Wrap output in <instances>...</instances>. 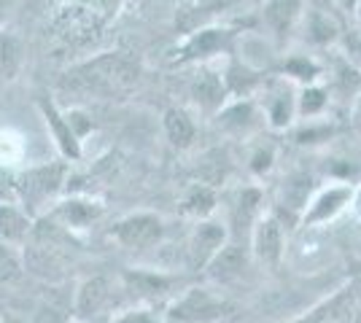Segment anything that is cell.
<instances>
[{
	"label": "cell",
	"mask_w": 361,
	"mask_h": 323,
	"mask_svg": "<svg viewBox=\"0 0 361 323\" xmlns=\"http://www.w3.org/2000/svg\"><path fill=\"white\" fill-rule=\"evenodd\" d=\"M135 60H130L121 51H111V54H100L90 62L75 65L73 70H68L62 84H68L75 92H92V94H116L121 89H130L137 81Z\"/></svg>",
	"instance_id": "cell-1"
},
{
	"label": "cell",
	"mask_w": 361,
	"mask_h": 323,
	"mask_svg": "<svg viewBox=\"0 0 361 323\" xmlns=\"http://www.w3.org/2000/svg\"><path fill=\"white\" fill-rule=\"evenodd\" d=\"M121 0H71L60 14V30L65 38H94L97 30L116 14Z\"/></svg>",
	"instance_id": "cell-2"
},
{
	"label": "cell",
	"mask_w": 361,
	"mask_h": 323,
	"mask_svg": "<svg viewBox=\"0 0 361 323\" xmlns=\"http://www.w3.org/2000/svg\"><path fill=\"white\" fill-rule=\"evenodd\" d=\"M65 184V165H44L30 172H25L14 184L16 197L25 202V213L35 210L51 200Z\"/></svg>",
	"instance_id": "cell-3"
},
{
	"label": "cell",
	"mask_w": 361,
	"mask_h": 323,
	"mask_svg": "<svg viewBox=\"0 0 361 323\" xmlns=\"http://www.w3.org/2000/svg\"><path fill=\"white\" fill-rule=\"evenodd\" d=\"M224 312V302L205 289H189L170 305L167 318L173 323H211Z\"/></svg>",
	"instance_id": "cell-4"
},
{
	"label": "cell",
	"mask_w": 361,
	"mask_h": 323,
	"mask_svg": "<svg viewBox=\"0 0 361 323\" xmlns=\"http://www.w3.org/2000/svg\"><path fill=\"white\" fill-rule=\"evenodd\" d=\"M111 234H114V240L119 246L133 248V251H143V248H151L154 243H159V237H162V218L154 213H133L127 215V218H121Z\"/></svg>",
	"instance_id": "cell-5"
},
{
	"label": "cell",
	"mask_w": 361,
	"mask_h": 323,
	"mask_svg": "<svg viewBox=\"0 0 361 323\" xmlns=\"http://www.w3.org/2000/svg\"><path fill=\"white\" fill-rule=\"evenodd\" d=\"M224 237L226 234L219 224L202 221V224L197 227L195 234H192V243H189V267H192V270L208 267V262L224 248Z\"/></svg>",
	"instance_id": "cell-6"
},
{
	"label": "cell",
	"mask_w": 361,
	"mask_h": 323,
	"mask_svg": "<svg viewBox=\"0 0 361 323\" xmlns=\"http://www.w3.org/2000/svg\"><path fill=\"white\" fill-rule=\"evenodd\" d=\"M108 299H111V283H108V277L103 275H92L87 277L81 286H78V291H75V315H78V321H90L92 315H97L100 310L108 305Z\"/></svg>",
	"instance_id": "cell-7"
},
{
	"label": "cell",
	"mask_w": 361,
	"mask_h": 323,
	"mask_svg": "<svg viewBox=\"0 0 361 323\" xmlns=\"http://www.w3.org/2000/svg\"><path fill=\"white\" fill-rule=\"evenodd\" d=\"M256 259L267 267H275L283 256V224L278 218H264L256 224L254 232Z\"/></svg>",
	"instance_id": "cell-8"
},
{
	"label": "cell",
	"mask_w": 361,
	"mask_h": 323,
	"mask_svg": "<svg viewBox=\"0 0 361 323\" xmlns=\"http://www.w3.org/2000/svg\"><path fill=\"white\" fill-rule=\"evenodd\" d=\"M38 106H41V113H44L46 124H49V129H51V135H54V143H57L60 154L65 156V159H78V156H81V143H78V138L73 135V129H71V124L65 119V113H60L57 106H54L49 97H41Z\"/></svg>",
	"instance_id": "cell-9"
},
{
	"label": "cell",
	"mask_w": 361,
	"mask_h": 323,
	"mask_svg": "<svg viewBox=\"0 0 361 323\" xmlns=\"http://www.w3.org/2000/svg\"><path fill=\"white\" fill-rule=\"evenodd\" d=\"M103 215V205L92 200H65L54 208V213L49 215L51 221H62L65 229H87L92 221H97Z\"/></svg>",
	"instance_id": "cell-10"
},
{
	"label": "cell",
	"mask_w": 361,
	"mask_h": 323,
	"mask_svg": "<svg viewBox=\"0 0 361 323\" xmlns=\"http://www.w3.org/2000/svg\"><path fill=\"white\" fill-rule=\"evenodd\" d=\"M32 232V218L22 208H16L11 202H0V243L14 246L27 240Z\"/></svg>",
	"instance_id": "cell-11"
},
{
	"label": "cell",
	"mask_w": 361,
	"mask_h": 323,
	"mask_svg": "<svg viewBox=\"0 0 361 323\" xmlns=\"http://www.w3.org/2000/svg\"><path fill=\"white\" fill-rule=\"evenodd\" d=\"M25 57V46L19 35L11 30H0V84H11L19 76Z\"/></svg>",
	"instance_id": "cell-12"
},
{
	"label": "cell",
	"mask_w": 361,
	"mask_h": 323,
	"mask_svg": "<svg viewBox=\"0 0 361 323\" xmlns=\"http://www.w3.org/2000/svg\"><path fill=\"white\" fill-rule=\"evenodd\" d=\"M124 283L130 291H135L137 296H146V299H157V296H165L173 286V277L159 275V272H143V270H127L124 272Z\"/></svg>",
	"instance_id": "cell-13"
},
{
	"label": "cell",
	"mask_w": 361,
	"mask_h": 323,
	"mask_svg": "<svg viewBox=\"0 0 361 323\" xmlns=\"http://www.w3.org/2000/svg\"><path fill=\"white\" fill-rule=\"evenodd\" d=\"M245 267V253L240 246H224L211 262H208V275L213 280H232L238 277Z\"/></svg>",
	"instance_id": "cell-14"
},
{
	"label": "cell",
	"mask_w": 361,
	"mask_h": 323,
	"mask_svg": "<svg viewBox=\"0 0 361 323\" xmlns=\"http://www.w3.org/2000/svg\"><path fill=\"white\" fill-rule=\"evenodd\" d=\"M348 200H350V189H331L324 197H318V202L310 208V213H305V221H307V224L326 221V218H331Z\"/></svg>",
	"instance_id": "cell-15"
},
{
	"label": "cell",
	"mask_w": 361,
	"mask_h": 323,
	"mask_svg": "<svg viewBox=\"0 0 361 323\" xmlns=\"http://www.w3.org/2000/svg\"><path fill=\"white\" fill-rule=\"evenodd\" d=\"M165 129H167V138L173 140V146H189L192 138H195V127L189 122V116L183 113V110H176V108H170L165 113Z\"/></svg>",
	"instance_id": "cell-16"
},
{
	"label": "cell",
	"mask_w": 361,
	"mask_h": 323,
	"mask_svg": "<svg viewBox=\"0 0 361 323\" xmlns=\"http://www.w3.org/2000/svg\"><path fill=\"white\" fill-rule=\"evenodd\" d=\"M192 94H195V100L200 106L213 110L221 103V81L213 73H200L195 78V84H192Z\"/></svg>",
	"instance_id": "cell-17"
},
{
	"label": "cell",
	"mask_w": 361,
	"mask_h": 323,
	"mask_svg": "<svg viewBox=\"0 0 361 323\" xmlns=\"http://www.w3.org/2000/svg\"><path fill=\"white\" fill-rule=\"evenodd\" d=\"M216 208V194H213L208 186H195L189 189V194L183 197V213L197 215V218H205Z\"/></svg>",
	"instance_id": "cell-18"
},
{
	"label": "cell",
	"mask_w": 361,
	"mask_h": 323,
	"mask_svg": "<svg viewBox=\"0 0 361 323\" xmlns=\"http://www.w3.org/2000/svg\"><path fill=\"white\" fill-rule=\"evenodd\" d=\"M297 11H300V0H272L270 8H267V19L278 32H286Z\"/></svg>",
	"instance_id": "cell-19"
},
{
	"label": "cell",
	"mask_w": 361,
	"mask_h": 323,
	"mask_svg": "<svg viewBox=\"0 0 361 323\" xmlns=\"http://www.w3.org/2000/svg\"><path fill=\"white\" fill-rule=\"evenodd\" d=\"M22 272H25V267H22L19 253L11 246L0 243V283H14L22 277Z\"/></svg>",
	"instance_id": "cell-20"
},
{
	"label": "cell",
	"mask_w": 361,
	"mask_h": 323,
	"mask_svg": "<svg viewBox=\"0 0 361 323\" xmlns=\"http://www.w3.org/2000/svg\"><path fill=\"white\" fill-rule=\"evenodd\" d=\"M307 191H310V178H294L288 181L283 189V208L288 205V210H300L307 202Z\"/></svg>",
	"instance_id": "cell-21"
},
{
	"label": "cell",
	"mask_w": 361,
	"mask_h": 323,
	"mask_svg": "<svg viewBox=\"0 0 361 323\" xmlns=\"http://www.w3.org/2000/svg\"><path fill=\"white\" fill-rule=\"evenodd\" d=\"M221 46V35L216 30H202L189 46L183 49V57H197V54H208L213 49Z\"/></svg>",
	"instance_id": "cell-22"
},
{
	"label": "cell",
	"mask_w": 361,
	"mask_h": 323,
	"mask_svg": "<svg viewBox=\"0 0 361 323\" xmlns=\"http://www.w3.org/2000/svg\"><path fill=\"white\" fill-rule=\"evenodd\" d=\"M259 202H262L259 191H243L240 202H238V213H235L238 224H251L254 221L256 210H259Z\"/></svg>",
	"instance_id": "cell-23"
},
{
	"label": "cell",
	"mask_w": 361,
	"mask_h": 323,
	"mask_svg": "<svg viewBox=\"0 0 361 323\" xmlns=\"http://www.w3.org/2000/svg\"><path fill=\"white\" fill-rule=\"evenodd\" d=\"M65 119H68V124H71V129H73V135L78 140H81V135H84L87 129H92V122H87V116H84L81 110H71V113H65Z\"/></svg>",
	"instance_id": "cell-24"
},
{
	"label": "cell",
	"mask_w": 361,
	"mask_h": 323,
	"mask_svg": "<svg viewBox=\"0 0 361 323\" xmlns=\"http://www.w3.org/2000/svg\"><path fill=\"white\" fill-rule=\"evenodd\" d=\"M111 323H159V321L151 315L149 310H130V312H124V315H119L116 321Z\"/></svg>",
	"instance_id": "cell-25"
},
{
	"label": "cell",
	"mask_w": 361,
	"mask_h": 323,
	"mask_svg": "<svg viewBox=\"0 0 361 323\" xmlns=\"http://www.w3.org/2000/svg\"><path fill=\"white\" fill-rule=\"evenodd\" d=\"M331 35H334V27L329 25V19L313 16V38H316V41H329Z\"/></svg>",
	"instance_id": "cell-26"
},
{
	"label": "cell",
	"mask_w": 361,
	"mask_h": 323,
	"mask_svg": "<svg viewBox=\"0 0 361 323\" xmlns=\"http://www.w3.org/2000/svg\"><path fill=\"white\" fill-rule=\"evenodd\" d=\"M321 106H324V92H318V89H313V92L305 94V110H307V113H313V110H318Z\"/></svg>",
	"instance_id": "cell-27"
},
{
	"label": "cell",
	"mask_w": 361,
	"mask_h": 323,
	"mask_svg": "<svg viewBox=\"0 0 361 323\" xmlns=\"http://www.w3.org/2000/svg\"><path fill=\"white\" fill-rule=\"evenodd\" d=\"M272 116H275V124H283L288 119V100H278V106L272 110Z\"/></svg>",
	"instance_id": "cell-28"
},
{
	"label": "cell",
	"mask_w": 361,
	"mask_h": 323,
	"mask_svg": "<svg viewBox=\"0 0 361 323\" xmlns=\"http://www.w3.org/2000/svg\"><path fill=\"white\" fill-rule=\"evenodd\" d=\"M294 73H302V76H307V73H313V65H307V62H291L288 65Z\"/></svg>",
	"instance_id": "cell-29"
},
{
	"label": "cell",
	"mask_w": 361,
	"mask_h": 323,
	"mask_svg": "<svg viewBox=\"0 0 361 323\" xmlns=\"http://www.w3.org/2000/svg\"><path fill=\"white\" fill-rule=\"evenodd\" d=\"M254 167L256 170H262V167L267 170V167H270V154H259V156H256V165H254Z\"/></svg>",
	"instance_id": "cell-30"
},
{
	"label": "cell",
	"mask_w": 361,
	"mask_h": 323,
	"mask_svg": "<svg viewBox=\"0 0 361 323\" xmlns=\"http://www.w3.org/2000/svg\"><path fill=\"white\" fill-rule=\"evenodd\" d=\"M14 6V0H0V22H3V16H6V11Z\"/></svg>",
	"instance_id": "cell-31"
},
{
	"label": "cell",
	"mask_w": 361,
	"mask_h": 323,
	"mask_svg": "<svg viewBox=\"0 0 361 323\" xmlns=\"http://www.w3.org/2000/svg\"><path fill=\"white\" fill-rule=\"evenodd\" d=\"M318 6H326V3H329V0H316Z\"/></svg>",
	"instance_id": "cell-32"
},
{
	"label": "cell",
	"mask_w": 361,
	"mask_h": 323,
	"mask_svg": "<svg viewBox=\"0 0 361 323\" xmlns=\"http://www.w3.org/2000/svg\"><path fill=\"white\" fill-rule=\"evenodd\" d=\"M343 3H345V6H353V3H356V0H343Z\"/></svg>",
	"instance_id": "cell-33"
},
{
	"label": "cell",
	"mask_w": 361,
	"mask_h": 323,
	"mask_svg": "<svg viewBox=\"0 0 361 323\" xmlns=\"http://www.w3.org/2000/svg\"><path fill=\"white\" fill-rule=\"evenodd\" d=\"M359 119H361V108H359Z\"/></svg>",
	"instance_id": "cell-34"
}]
</instances>
